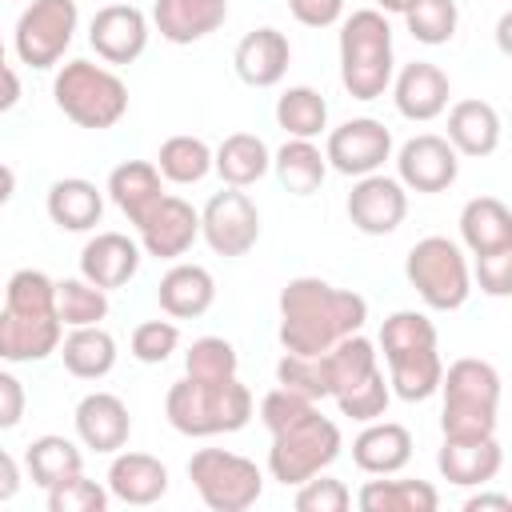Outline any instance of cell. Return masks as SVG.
I'll list each match as a JSON object with an SVG mask.
<instances>
[{
  "label": "cell",
  "mask_w": 512,
  "mask_h": 512,
  "mask_svg": "<svg viewBox=\"0 0 512 512\" xmlns=\"http://www.w3.org/2000/svg\"><path fill=\"white\" fill-rule=\"evenodd\" d=\"M368 300L348 288H332L320 276H296L280 288V344L296 356H320L336 340L360 332Z\"/></svg>",
  "instance_id": "6da1fadb"
},
{
  "label": "cell",
  "mask_w": 512,
  "mask_h": 512,
  "mask_svg": "<svg viewBox=\"0 0 512 512\" xmlns=\"http://www.w3.org/2000/svg\"><path fill=\"white\" fill-rule=\"evenodd\" d=\"M16 492H20V464H16V456H8L0 448V504L12 500Z\"/></svg>",
  "instance_id": "db71d44e"
},
{
  "label": "cell",
  "mask_w": 512,
  "mask_h": 512,
  "mask_svg": "<svg viewBox=\"0 0 512 512\" xmlns=\"http://www.w3.org/2000/svg\"><path fill=\"white\" fill-rule=\"evenodd\" d=\"M168 424L180 436H220L240 432L252 420V392L228 376V380H176L164 400Z\"/></svg>",
  "instance_id": "3957f363"
},
{
  "label": "cell",
  "mask_w": 512,
  "mask_h": 512,
  "mask_svg": "<svg viewBox=\"0 0 512 512\" xmlns=\"http://www.w3.org/2000/svg\"><path fill=\"white\" fill-rule=\"evenodd\" d=\"M320 364H324V376H328V396H340L348 392L352 384H360L368 372H376V348L372 340H364L360 332L336 340L328 352H320Z\"/></svg>",
  "instance_id": "836d02e7"
},
{
  "label": "cell",
  "mask_w": 512,
  "mask_h": 512,
  "mask_svg": "<svg viewBox=\"0 0 512 512\" xmlns=\"http://www.w3.org/2000/svg\"><path fill=\"white\" fill-rule=\"evenodd\" d=\"M236 76L252 88H272L284 80L288 72V60H292V48H288V36L276 32V28H256L248 32L240 44H236Z\"/></svg>",
  "instance_id": "7402d4cb"
},
{
  "label": "cell",
  "mask_w": 512,
  "mask_h": 512,
  "mask_svg": "<svg viewBox=\"0 0 512 512\" xmlns=\"http://www.w3.org/2000/svg\"><path fill=\"white\" fill-rule=\"evenodd\" d=\"M136 232H140V248L156 260H176L184 256L196 236H200V212L180 200V196H160L140 220H136Z\"/></svg>",
  "instance_id": "4fadbf2b"
},
{
  "label": "cell",
  "mask_w": 512,
  "mask_h": 512,
  "mask_svg": "<svg viewBox=\"0 0 512 512\" xmlns=\"http://www.w3.org/2000/svg\"><path fill=\"white\" fill-rule=\"evenodd\" d=\"M24 464H28L32 484H40V488L48 492V488H56L60 480L76 476V472L84 468V456H80V448H76L68 436H36V440L28 444V452H24Z\"/></svg>",
  "instance_id": "d590c367"
},
{
  "label": "cell",
  "mask_w": 512,
  "mask_h": 512,
  "mask_svg": "<svg viewBox=\"0 0 512 512\" xmlns=\"http://www.w3.org/2000/svg\"><path fill=\"white\" fill-rule=\"evenodd\" d=\"M448 96H452L448 76H444L436 64H428V60L404 64L400 76H396V84H392L396 112H400L404 120H420V124L436 120V116L448 108Z\"/></svg>",
  "instance_id": "e0dca14e"
},
{
  "label": "cell",
  "mask_w": 512,
  "mask_h": 512,
  "mask_svg": "<svg viewBox=\"0 0 512 512\" xmlns=\"http://www.w3.org/2000/svg\"><path fill=\"white\" fill-rule=\"evenodd\" d=\"M140 268V244L124 232H96L80 252V276L104 292L128 284Z\"/></svg>",
  "instance_id": "d6986e66"
},
{
  "label": "cell",
  "mask_w": 512,
  "mask_h": 512,
  "mask_svg": "<svg viewBox=\"0 0 512 512\" xmlns=\"http://www.w3.org/2000/svg\"><path fill=\"white\" fill-rule=\"evenodd\" d=\"M276 384L288 388V392H300V396H308V400H324V396H328V376H324L320 356L284 352V356L276 360Z\"/></svg>",
  "instance_id": "7bdbcfd3"
},
{
  "label": "cell",
  "mask_w": 512,
  "mask_h": 512,
  "mask_svg": "<svg viewBox=\"0 0 512 512\" xmlns=\"http://www.w3.org/2000/svg\"><path fill=\"white\" fill-rule=\"evenodd\" d=\"M188 480L212 512H244L260 500L264 476L248 456L224 448H200L188 460Z\"/></svg>",
  "instance_id": "9c48e42d"
},
{
  "label": "cell",
  "mask_w": 512,
  "mask_h": 512,
  "mask_svg": "<svg viewBox=\"0 0 512 512\" xmlns=\"http://www.w3.org/2000/svg\"><path fill=\"white\" fill-rule=\"evenodd\" d=\"M104 508H108V488H100L84 472L48 488V512H104Z\"/></svg>",
  "instance_id": "f6af8a7d"
},
{
  "label": "cell",
  "mask_w": 512,
  "mask_h": 512,
  "mask_svg": "<svg viewBox=\"0 0 512 512\" xmlns=\"http://www.w3.org/2000/svg\"><path fill=\"white\" fill-rule=\"evenodd\" d=\"M24 384L12 372H0V428H16L24 416Z\"/></svg>",
  "instance_id": "816d5d0a"
},
{
  "label": "cell",
  "mask_w": 512,
  "mask_h": 512,
  "mask_svg": "<svg viewBox=\"0 0 512 512\" xmlns=\"http://www.w3.org/2000/svg\"><path fill=\"white\" fill-rule=\"evenodd\" d=\"M356 504L364 512H436L440 496L428 480H368Z\"/></svg>",
  "instance_id": "d6a6232c"
},
{
  "label": "cell",
  "mask_w": 512,
  "mask_h": 512,
  "mask_svg": "<svg viewBox=\"0 0 512 512\" xmlns=\"http://www.w3.org/2000/svg\"><path fill=\"white\" fill-rule=\"evenodd\" d=\"M52 96H56V108L80 124V128H112L124 120L128 112V88L116 72L92 64V60H68L60 72H56V84H52Z\"/></svg>",
  "instance_id": "8992f818"
},
{
  "label": "cell",
  "mask_w": 512,
  "mask_h": 512,
  "mask_svg": "<svg viewBox=\"0 0 512 512\" xmlns=\"http://www.w3.org/2000/svg\"><path fill=\"white\" fill-rule=\"evenodd\" d=\"M272 168H276V180L292 192V196H312L324 176H328V160L324 152L312 144V140H296L288 136L284 148L272 156Z\"/></svg>",
  "instance_id": "1f68e13d"
},
{
  "label": "cell",
  "mask_w": 512,
  "mask_h": 512,
  "mask_svg": "<svg viewBox=\"0 0 512 512\" xmlns=\"http://www.w3.org/2000/svg\"><path fill=\"white\" fill-rule=\"evenodd\" d=\"M312 408H316V400H308V396H300V392H288V388H272V392L260 400V420H264L268 432H280V428L304 420Z\"/></svg>",
  "instance_id": "c3c4849f"
},
{
  "label": "cell",
  "mask_w": 512,
  "mask_h": 512,
  "mask_svg": "<svg viewBox=\"0 0 512 512\" xmlns=\"http://www.w3.org/2000/svg\"><path fill=\"white\" fill-rule=\"evenodd\" d=\"M404 276L408 284L420 292V300L436 312H452L468 300L472 292V276H468V260L464 252L448 240V236H424L408 248L404 260Z\"/></svg>",
  "instance_id": "ba28073f"
},
{
  "label": "cell",
  "mask_w": 512,
  "mask_h": 512,
  "mask_svg": "<svg viewBox=\"0 0 512 512\" xmlns=\"http://www.w3.org/2000/svg\"><path fill=\"white\" fill-rule=\"evenodd\" d=\"M20 100V76L8 68V56H4V40H0V112L16 108Z\"/></svg>",
  "instance_id": "f5cc1de1"
},
{
  "label": "cell",
  "mask_w": 512,
  "mask_h": 512,
  "mask_svg": "<svg viewBox=\"0 0 512 512\" xmlns=\"http://www.w3.org/2000/svg\"><path fill=\"white\" fill-rule=\"evenodd\" d=\"M460 156H492L500 148V112L488 100H456L448 112V136Z\"/></svg>",
  "instance_id": "484cf974"
},
{
  "label": "cell",
  "mask_w": 512,
  "mask_h": 512,
  "mask_svg": "<svg viewBox=\"0 0 512 512\" xmlns=\"http://www.w3.org/2000/svg\"><path fill=\"white\" fill-rule=\"evenodd\" d=\"M200 236L216 256H244L260 240V212L240 188H224L204 204Z\"/></svg>",
  "instance_id": "8fae6325"
},
{
  "label": "cell",
  "mask_w": 512,
  "mask_h": 512,
  "mask_svg": "<svg viewBox=\"0 0 512 512\" xmlns=\"http://www.w3.org/2000/svg\"><path fill=\"white\" fill-rule=\"evenodd\" d=\"M376 4H380L384 12H400V16H404V12H408L416 0H376Z\"/></svg>",
  "instance_id": "6f0895ef"
},
{
  "label": "cell",
  "mask_w": 512,
  "mask_h": 512,
  "mask_svg": "<svg viewBox=\"0 0 512 512\" xmlns=\"http://www.w3.org/2000/svg\"><path fill=\"white\" fill-rule=\"evenodd\" d=\"M88 44L108 64H132L148 48V20L132 4H108V8H100L92 16Z\"/></svg>",
  "instance_id": "2e32d148"
},
{
  "label": "cell",
  "mask_w": 512,
  "mask_h": 512,
  "mask_svg": "<svg viewBox=\"0 0 512 512\" xmlns=\"http://www.w3.org/2000/svg\"><path fill=\"white\" fill-rule=\"evenodd\" d=\"M380 348H384V360L400 356V352H412V348H436V328L424 312H392L380 328Z\"/></svg>",
  "instance_id": "60d3db41"
},
{
  "label": "cell",
  "mask_w": 512,
  "mask_h": 512,
  "mask_svg": "<svg viewBox=\"0 0 512 512\" xmlns=\"http://www.w3.org/2000/svg\"><path fill=\"white\" fill-rule=\"evenodd\" d=\"M436 392H444V412H440L444 436H452V440L496 436L500 372L488 360L464 356V360L448 364V372H440V388Z\"/></svg>",
  "instance_id": "277c9868"
},
{
  "label": "cell",
  "mask_w": 512,
  "mask_h": 512,
  "mask_svg": "<svg viewBox=\"0 0 512 512\" xmlns=\"http://www.w3.org/2000/svg\"><path fill=\"white\" fill-rule=\"evenodd\" d=\"M156 300L160 308L172 316V320H196L212 308L216 300V280L208 268L200 264H172L164 276H160V288H156Z\"/></svg>",
  "instance_id": "cb8c5ba5"
},
{
  "label": "cell",
  "mask_w": 512,
  "mask_h": 512,
  "mask_svg": "<svg viewBox=\"0 0 512 512\" xmlns=\"http://www.w3.org/2000/svg\"><path fill=\"white\" fill-rule=\"evenodd\" d=\"M236 348L224 336H200L184 352V376L192 380H228L236 376Z\"/></svg>",
  "instance_id": "b9f144b4"
},
{
  "label": "cell",
  "mask_w": 512,
  "mask_h": 512,
  "mask_svg": "<svg viewBox=\"0 0 512 512\" xmlns=\"http://www.w3.org/2000/svg\"><path fill=\"white\" fill-rule=\"evenodd\" d=\"M76 20H80L76 0H32V4L20 12L16 32H12L20 64L40 68V72L52 68V64H60V56H64L68 44H72Z\"/></svg>",
  "instance_id": "30bf717a"
},
{
  "label": "cell",
  "mask_w": 512,
  "mask_h": 512,
  "mask_svg": "<svg viewBox=\"0 0 512 512\" xmlns=\"http://www.w3.org/2000/svg\"><path fill=\"white\" fill-rule=\"evenodd\" d=\"M456 172H460V160H456V148L444 136L420 132L396 152V176L412 192H428V196L444 192V188L456 184Z\"/></svg>",
  "instance_id": "9a60e30c"
},
{
  "label": "cell",
  "mask_w": 512,
  "mask_h": 512,
  "mask_svg": "<svg viewBox=\"0 0 512 512\" xmlns=\"http://www.w3.org/2000/svg\"><path fill=\"white\" fill-rule=\"evenodd\" d=\"M180 344V328L168 324V320H144L136 332H132V356L140 364H164Z\"/></svg>",
  "instance_id": "7dc6e473"
},
{
  "label": "cell",
  "mask_w": 512,
  "mask_h": 512,
  "mask_svg": "<svg viewBox=\"0 0 512 512\" xmlns=\"http://www.w3.org/2000/svg\"><path fill=\"white\" fill-rule=\"evenodd\" d=\"M340 84L352 100H376L392 84V28L380 8H356L340 28Z\"/></svg>",
  "instance_id": "5b68a950"
},
{
  "label": "cell",
  "mask_w": 512,
  "mask_h": 512,
  "mask_svg": "<svg viewBox=\"0 0 512 512\" xmlns=\"http://www.w3.org/2000/svg\"><path fill=\"white\" fill-rule=\"evenodd\" d=\"M460 240L472 256L512 248V212L496 196H472L460 212Z\"/></svg>",
  "instance_id": "4316f807"
},
{
  "label": "cell",
  "mask_w": 512,
  "mask_h": 512,
  "mask_svg": "<svg viewBox=\"0 0 512 512\" xmlns=\"http://www.w3.org/2000/svg\"><path fill=\"white\" fill-rule=\"evenodd\" d=\"M64 324L56 316V280L40 268L12 272L0 308V360L32 364L60 348Z\"/></svg>",
  "instance_id": "7a4b0ae2"
},
{
  "label": "cell",
  "mask_w": 512,
  "mask_h": 512,
  "mask_svg": "<svg viewBox=\"0 0 512 512\" xmlns=\"http://www.w3.org/2000/svg\"><path fill=\"white\" fill-rule=\"evenodd\" d=\"M212 168V148L200 136H168L156 156V172L172 184H196Z\"/></svg>",
  "instance_id": "74e56055"
},
{
  "label": "cell",
  "mask_w": 512,
  "mask_h": 512,
  "mask_svg": "<svg viewBox=\"0 0 512 512\" xmlns=\"http://www.w3.org/2000/svg\"><path fill=\"white\" fill-rule=\"evenodd\" d=\"M72 420H76L80 444L92 452H120L128 444V432H132V416L124 408V400L112 392H88L76 404Z\"/></svg>",
  "instance_id": "ac0fdd59"
},
{
  "label": "cell",
  "mask_w": 512,
  "mask_h": 512,
  "mask_svg": "<svg viewBox=\"0 0 512 512\" xmlns=\"http://www.w3.org/2000/svg\"><path fill=\"white\" fill-rule=\"evenodd\" d=\"M108 492L124 504H156L168 492V468L148 452H120L108 464Z\"/></svg>",
  "instance_id": "d4e9b609"
},
{
  "label": "cell",
  "mask_w": 512,
  "mask_h": 512,
  "mask_svg": "<svg viewBox=\"0 0 512 512\" xmlns=\"http://www.w3.org/2000/svg\"><path fill=\"white\" fill-rule=\"evenodd\" d=\"M348 504H352V492L344 488V480H332L324 472L296 484V512H344Z\"/></svg>",
  "instance_id": "bcb514c9"
},
{
  "label": "cell",
  "mask_w": 512,
  "mask_h": 512,
  "mask_svg": "<svg viewBox=\"0 0 512 512\" xmlns=\"http://www.w3.org/2000/svg\"><path fill=\"white\" fill-rule=\"evenodd\" d=\"M212 168L220 172V180L228 188H248L256 184L268 168H272V152L260 136L252 132H232L220 140V148L212 152Z\"/></svg>",
  "instance_id": "f546056e"
},
{
  "label": "cell",
  "mask_w": 512,
  "mask_h": 512,
  "mask_svg": "<svg viewBox=\"0 0 512 512\" xmlns=\"http://www.w3.org/2000/svg\"><path fill=\"white\" fill-rule=\"evenodd\" d=\"M276 124L296 140H316L328 128V100L308 84L284 88L276 100Z\"/></svg>",
  "instance_id": "8d00e7d4"
},
{
  "label": "cell",
  "mask_w": 512,
  "mask_h": 512,
  "mask_svg": "<svg viewBox=\"0 0 512 512\" xmlns=\"http://www.w3.org/2000/svg\"><path fill=\"white\" fill-rule=\"evenodd\" d=\"M476 280L488 296H508L512 292V248L476 256Z\"/></svg>",
  "instance_id": "681fc988"
},
{
  "label": "cell",
  "mask_w": 512,
  "mask_h": 512,
  "mask_svg": "<svg viewBox=\"0 0 512 512\" xmlns=\"http://www.w3.org/2000/svg\"><path fill=\"white\" fill-rule=\"evenodd\" d=\"M56 316L68 328H84V324H100L108 316V292L88 284L84 276H68L56 280Z\"/></svg>",
  "instance_id": "f35d334b"
},
{
  "label": "cell",
  "mask_w": 512,
  "mask_h": 512,
  "mask_svg": "<svg viewBox=\"0 0 512 512\" xmlns=\"http://www.w3.org/2000/svg\"><path fill=\"white\" fill-rule=\"evenodd\" d=\"M440 372H444V364H440L436 348H412V352H400L388 360V388L400 400L416 404L440 388Z\"/></svg>",
  "instance_id": "e575fe53"
},
{
  "label": "cell",
  "mask_w": 512,
  "mask_h": 512,
  "mask_svg": "<svg viewBox=\"0 0 512 512\" xmlns=\"http://www.w3.org/2000/svg\"><path fill=\"white\" fill-rule=\"evenodd\" d=\"M288 12L304 24V28H328L340 20L344 0H288Z\"/></svg>",
  "instance_id": "f907efd6"
},
{
  "label": "cell",
  "mask_w": 512,
  "mask_h": 512,
  "mask_svg": "<svg viewBox=\"0 0 512 512\" xmlns=\"http://www.w3.org/2000/svg\"><path fill=\"white\" fill-rule=\"evenodd\" d=\"M504 464V452H500V440L496 436H480V440H452L444 436L440 452H436V468L448 484H460V488H484Z\"/></svg>",
  "instance_id": "ffe728a7"
},
{
  "label": "cell",
  "mask_w": 512,
  "mask_h": 512,
  "mask_svg": "<svg viewBox=\"0 0 512 512\" xmlns=\"http://www.w3.org/2000/svg\"><path fill=\"white\" fill-rule=\"evenodd\" d=\"M404 20H408L412 40L436 48V44H448V40L456 36L460 8H456V0H416V4L404 12Z\"/></svg>",
  "instance_id": "ab89813d"
},
{
  "label": "cell",
  "mask_w": 512,
  "mask_h": 512,
  "mask_svg": "<svg viewBox=\"0 0 512 512\" xmlns=\"http://www.w3.org/2000/svg\"><path fill=\"white\" fill-rule=\"evenodd\" d=\"M108 196H112V204L136 224L164 192H160V172H156V164H148V160H124V164H116L112 172H108Z\"/></svg>",
  "instance_id": "4dcf8cb0"
},
{
  "label": "cell",
  "mask_w": 512,
  "mask_h": 512,
  "mask_svg": "<svg viewBox=\"0 0 512 512\" xmlns=\"http://www.w3.org/2000/svg\"><path fill=\"white\" fill-rule=\"evenodd\" d=\"M12 192H16V172L8 164H0V204H8Z\"/></svg>",
  "instance_id": "9f6ffc18"
},
{
  "label": "cell",
  "mask_w": 512,
  "mask_h": 512,
  "mask_svg": "<svg viewBox=\"0 0 512 512\" xmlns=\"http://www.w3.org/2000/svg\"><path fill=\"white\" fill-rule=\"evenodd\" d=\"M480 508H500V512H508L512 500L500 496V492H480V496H468V500H464V512H480Z\"/></svg>",
  "instance_id": "11a10c76"
},
{
  "label": "cell",
  "mask_w": 512,
  "mask_h": 512,
  "mask_svg": "<svg viewBox=\"0 0 512 512\" xmlns=\"http://www.w3.org/2000/svg\"><path fill=\"white\" fill-rule=\"evenodd\" d=\"M48 216L64 232H88L104 216V196L84 176H64L48 188Z\"/></svg>",
  "instance_id": "83f0119b"
},
{
  "label": "cell",
  "mask_w": 512,
  "mask_h": 512,
  "mask_svg": "<svg viewBox=\"0 0 512 512\" xmlns=\"http://www.w3.org/2000/svg\"><path fill=\"white\" fill-rule=\"evenodd\" d=\"M388 156H392V132H388L380 120H372V116L344 120L340 128L328 132L324 160H328L340 176H368V172H376Z\"/></svg>",
  "instance_id": "7c38bea8"
},
{
  "label": "cell",
  "mask_w": 512,
  "mask_h": 512,
  "mask_svg": "<svg viewBox=\"0 0 512 512\" xmlns=\"http://www.w3.org/2000/svg\"><path fill=\"white\" fill-rule=\"evenodd\" d=\"M352 460L368 476H392L412 460V432L392 420H368V428L352 440Z\"/></svg>",
  "instance_id": "603a6c76"
},
{
  "label": "cell",
  "mask_w": 512,
  "mask_h": 512,
  "mask_svg": "<svg viewBox=\"0 0 512 512\" xmlns=\"http://www.w3.org/2000/svg\"><path fill=\"white\" fill-rule=\"evenodd\" d=\"M228 20V0H156L152 24L168 44H196Z\"/></svg>",
  "instance_id": "44dd1931"
},
{
  "label": "cell",
  "mask_w": 512,
  "mask_h": 512,
  "mask_svg": "<svg viewBox=\"0 0 512 512\" xmlns=\"http://www.w3.org/2000/svg\"><path fill=\"white\" fill-rule=\"evenodd\" d=\"M404 216H408V192L400 180L380 176V172L356 176L348 192V220L364 236H388L404 224Z\"/></svg>",
  "instance_id": "5bb4252c"
},
{
  "label": "cell",
  "mask_w": 512,
  "mask_h": 512,
  "mask_svg": "<svg viewBox=\"0 0 512 512\" xmlns=\"http://www.w3.org/2000/svg\"><path fill=\"white\" fill-rule=\"evenodd\" d=\"M56 352L64 356V368L76 380H100V376H108L116 368V340L100 324L72 328L68 336H60V348Z\"/></svg>",
  "instance_id": "f1b7e54d"
},
{
  "label": "cell",
  "mask_w": 512,
  "mask_h": 512,
  "mask_svg": "<svg viewBox=\"0 0 512 512\" xmlns=\"http://www.w3.org/2000/svg\"><path fill=\"white\" fill-rule=\"evenodd\" d=\"M388 400H392V388H388V380H384L380 368L368 372L360 384H352L348 392L336 396L340 412L352 416V420H364V424H368V420H380V416L388 412Z\"/></svg>",
  "instance_id": "ee69618b"
},
{
  "label": "cell",
  "mask_w": 512,
  "mask_h": 512,
  "mask_svg": "<svg viewBox=\"0 0 512 512\" xmlns=\"http://www.w3.org/2000/svg\"><path fill=\"white\" fill-rule=\"evenodd\" d=\"M336 456H340V428L328 416H320V408H312L304 420L272 432L268 472L272 480L288 488V484H304L308 476L324 472Z\"/></svg>",
  "instance_id": "52a82bcc"
}]
</instances>
